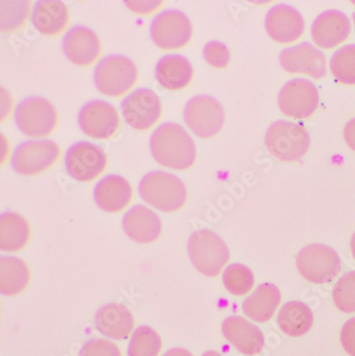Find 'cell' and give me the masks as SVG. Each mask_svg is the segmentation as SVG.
I'll return each instance as SVG.
<instances>
[{"label": "cell", "mask_w": 355, "mask_h": 356, "mask_svg": "<svg viewBox=\"0 0 355 356\" xmlns=\"http://www.w3.org/2000/svg\"><path fill=\"white\" fill-rule=\"evenodd\" d=\"M65 168L78 181H91L105 171L107 155L102 147L91 142L73 144L65 155Z\"/></svg>", "instance_id": "7c38bea8"}, {"label": "cell", "mask_w": 355, "mask_h": 356, "mask_svg": "<svg viewBox=\"0 0 355 356\" xmlns=\"http://www.w3.org/2000/svg\"><path fill=\"white\" fill-rule=\"evenodd\" d=\"M164 1H124V5L139 15H150L161 7Z\"/></svg>", "instance_id": "8d00e7d4"}, {"label": "cell", "mask_w": 355, "mask_h": 356, "mask_svg": "<svg viewBox=\"0 0 355 356\" xmlns=\"http://www.w3.org/2000/svg\"><path fill=\"white\" fill-rule=\"evenodd\" d=\"M267 33L278 43H292L302 37L306 23L300 12L287 5H278L267 13Z\"/></svg>", "instance_id": "e0dca14e"}, {"label": "cell", "mask_w": 355, "mask_h": 356, "mask_svg": "<svg viewBox=\"0 0 355 356\" xmlns=\"http://www.w3.org/2000/svg\"><path fill=\"white\" fill-rule=\"evenodd\" d=\"M269 153L281 161L292 163L308 153L310 136L303 126L288 121L272 124L265 136Z\"/></svg>", "instance_id": "277c9868"}, {"label": "cell", "mask_w": 355, "mask_h": 356, "mask_svg": "<svg viewBox=\"0 0 355 356\" xmlns=\"http://www.w3.org/2000/svg\"><path fill=\"white\" fill-rule=\"evenodd\" d=\"M59 156V145L53 140L26 141L13 152L11 165L21 175L35 176L49 169Z\"/></svg>", "instance_id": "30bf717a"}, {"label": "cell", "mask_w": 355, "mask_h": 356, "mask_svg": "<svg viewBox=\"0 0 355 356\" xmlns=\"http://www.w3.org/2000/svg\"><path fill=\"white\" fill-rule=\"evenodd\" d=\"M150 38L158 47L174 51L187 46L191 41L194 28L191 22L180 10H164L150 24Z\"/></svg>", "instance_id": "52a82bcc"}, {"label": "cell", "mask_w": 355, "mask_h": 356, "mask_svg": "<svg viewBox=\"0 0 355 356\" xmlns=\"http://www.w3.org/2000/svg\"><path fill=\"white\" fill-rule=\"evenodd\" d=\"M350 32L348 16L337 10L321 13L312 25L313 41L322 49H332L344 43Z\"/></svg>", "instance_id": "ac0fdd59"}, {"label": "cell", "mask_w": 355, "mask_h": 356, "mask_svg": "<svg viewBox=\"0 0 355 356\" xmlns=\"http://www.w3.org/2000/svg\"><path fill=\"white\" fill-rule=\"evenodd\" d=\"M98 331L107 337L123 341L134 331V319L132 312L118 303H110L98 309L95 316Z\"/></svg>", "instance_id": "7402d4cb"}, {"label": "cell", "mask_w": 355, "mask_h": 356, "mask_svg": "<svg viewBox=\"0 0 355 356\" xmlns=\"http://www.w3.org/2000/svg\"><path fill=\"white\" fill-rule=\"evenodd\" d=\"M188 253L192 265L210 277H216L230 259L226 242L210 229H200L190 236Z\"/></svg>", "instance_id": "5b68a950"}, {"label": "cell", "mask_w": 355, "mask_h": 356, "mask_svg": "<svg viewBox=\"0 0 355 356\" xmlns=\"http://www.w3.org/2000/svg\"><path fill=\"white\" fill-rule=\"evenodd\" d=\"M30 5V1H1V31L12 32L23 26Z\"/></svg>", "instance_id": "1f68e13d"}, {"label": "cell", "mask_w": 355, "mask_h": 356, "mask_svg": "<svg viewBox=\"0 0 355 356\" xmlns=\"http://www.w3.org/2000/svg\"><path fill=\"white\" fill-rule=\"evenodd\" d=\"M30 238V225L27 220L17 213L8 211L0 218V248L6 252H16L27 245Z\"/></svg>", "instance_id": "484cf974"}, {"label": "cell", "mask_w": 355, "mask_h": 356, "mask_svg": "<svg viewBox=\"0 0 355 356\" xmlns=\"http://www.w3.org/2000/svg\"><path fill=\"white\" fill-rule=\"evenodd\" d=\"M202 356H223L222 354L219 353L216 351H208L206 353L203 354Z\"/></svg>", "instance_id": "60d3db41"}, {"label": "cell", "mask_w": 355, "mask_h": 356, "mask_svg": "<svg viewBox=\"0 0 355 356\" xmlns=\"http://www.w3.org/2000/svg\"><path fill=\"white\" fill-rule=\"evenodd\" d=\"M162 341L159 334L148 325L138 327L132 334L128 345V356H158Z\"/></svg>", "instance_id": "f1b7e54d"}, {"label": "cell", "mask_w": 355, "mask_h": 356, "mask_svg": "<svg viewBox=\"0 0 355 356\" xmlns=\"http://www.w3.org/2000/svg\"><path fill=\"white\" fill-rule=\"evenodd\" d=\"M333 299L342 313H355V271L345 274L333 290Z\"/></svg>", "instance_id": "d6a6232c"}, {"label": "cell", "mask_w": 355, "mask_h": 356, "mask_svg": "<svg viewBox=\"0 0 355 356\" xmlns=\"http://www.w3.org/2000/svg\"><path fill=\"white\" fill-rule=\"evenodd\" d=\"M184 120L194 135L208 139L221 131L226 121V112L218 99L212 96L198 95L184 106Z\"/></svg>", "instance_id": "ba28073f"}, {"label": "cell", "mask_w": 355, "mask_h": 356, "mask_svg": "<svg viewBox=\"0 0 355 356\" xmlns=\"http://www.w3.org/2000/svg\"><path fill=\"white\" fill-rule=\"evenodd\" d=\"M93 78L100 93L118 97L127 93L137 83L138 69L132 60L125 56H108L98 62Z\"/></svg>", "instance_id": "3957f363"}, {"label": "cell", "mask_w": 355, "mask_h": 356, "mask_svg": "<svg viewBox=\"0 0 355 356\" xmlns=\"http://www.w3.org/2000/svg\"><path fill=\"white\" fill-rule=\"evenodd\" d=\"M31 22L42 35L55 37L69 25V10L59 0H40L32 10Z\"/></svg>", "instance_id": "603a6c76"}, {"label": "cell", "mask_w": 355, "mask_h": 356, "mask_svg": "<svg viewBox=\"0 0 355 356\" xmlns=\"http://www.w3.org/2000/svg\"><path fill=\"white\" fill-rule=\"evenodd\" d=\"M132 199V188L125 178L108 175L98 181L94 189V200L100 209L107 213L122 211Z\"/></svg>", "instance_id": "44dd1931"}, {"label": "cell", "mask_w": 355, "mask_h": 356, "mask_svg": "<svg viewBox=\"0 0 355 356\" xmlns=\"http://www.w3.org/2000/svg\"><path fill=\"white\" fill-rule=\"evenodd\" d=\"M224 337L246 355H256L265 346V336L256 325L238 316L226 318L222 325Z\"/></svg>", "instance_id": "ffe728a7"}, {"label": "cell", "mask_w": 355, "mask_h": 356, "mask_svg": "<svg viewBox=\"0 0 355 356\" xmlns=\"http://www.w3.org/2000/svg\"><path fill=\"white\" fill-rule=\"evenodd\" d=\"M64 55L77 67H90L102 51L100 38L86 26L77 25L66 32L62 41Z\"/></svg>", "instance_id": "2e32d148"}, {"label": "cell", "mask_w": 355, "mask_h": 356, "mask_svg": "<svg viewBox=\"0 0 355 356\" xmlns=\"http://www.w3.org/2000/svg\"><path fill=\"white\" fill-rule=\"evenodd\" d=\"M278 107L287 117L296 120L312 117L319 105V92L308 79L290 80L280 91Z\"/></svg>", "instance_id": "8fae6325"}, {"label": "cell", "mask_w": 355, "mask_h": 356, "mask_svg": "<svg viewBox=\"0 0 355 356\" xmlns=\"http://www.w3.org/2000/svg\"><path fill=\"white\" fill-rule=\"evenodd\" d=\"M164 356H194V354L182 348H175V349L168 350L164 354Z\"/></svg>", "instance_id": "f35d334b"}, {"label": "cell", "mask_w": 355, "mask_h": 356, "mask_svg": "<svg viewBox=\"0 0 355 356\" xmlns=\"http://www.w3.org/2000/svg\"><path fill=\"white\" fill-rule=\"evenodd\" d=\"M281 303V293L274 284H262L242 304V311L251 319L267 322L274 317Z\"/></svg>", "instance_id": "d4e9b609"}, {"label": "cell", "mask_w": 355, "mask_h": 356, "mask_svg": "<svg viewBox=\"0 0 355 356\" xmlns=\"http://www.w3.org/2000/svg\"><path fill=\"white\" fill-rule=\"evenodd\" d=\"M330 69L340 83L355 85V44L338 49L331 58Z\"/></svg>", "instance_id": "f546056e"}, {"label": "cell", "mask_w": 355, "mask_h": 356, "mask_svg": "<svg viewBox=\"0 0 355 356\" xmlns=\"http://www.w3.org/2000/svg\"><path fill=\"white\" fill-rule=\"evenodd\" d=\"M351 251H352V255L355 259V233L353 234L352 239H351Z\"/></svg>", "instance_id": "ab89813d"}, {"label": "cell", "mask_w": 355, "mask_h": 356, "mask_svg": "<svg viewBox=\"0 0 355 356\" xmlns=\"http://www.w3.org/2000/svg\"><path fill=\"white\" fill-rule=\"evenodd\" d=\"M344 137L349 147L355 152V118L350 120L345 126Z\"/></svg>", "instance_id": "74e56055"}, {"label": "cell", "mask_w": 355, "mask_h": 356, "mask_svg": "<svg viewBox=\"0 0 355 356\" xmlns=\"http://www.w3.org/2000/svg\"><path fill=\"white\" fill-rule=\"evenodd\" d=\"M280 63L288 73L306 74L315 79L326 75V56L310 43L285 48L280 54Z\"/></svg>", "instance_id": "9a60e30c"}, {"label": "cell", "mask_w": 355, "mask_h": 356, "mask_svg": "<svg viewBox=\"0 0 355 356\" xmlns=\"http://www.w3.org/2000/svg\"><path fill=\"white\" fill-rule=\"evenodd\" d=\"M254 275L246 266L234 264L228 266L223 273V283L232 295L242 297L252 290L254 286Z\"/></svg>", "instance_id": "4dcf8cb0"}, {"label": "cell", "mask_w": 355, "mask_h": 356, "mask_svg": "<svg viewBox=\"0 0 355 356\" xmlns=\"http://www.w3.org/2000/svg\"><path fill=\"white\" fill-rule=\"evenodd\" d=\"M15 122L24 135L31 138L46 137L57 126V110L47 99L30 96L19 102L16 107Z\"/></svg>", "instance_id": "8992f818"}, {"label": "cell", "mask_w": 355, "mask_h": 356, "mask_svg": "<svg viewBox=\"0 0 355 356\" xmlns=\"http://www.w3.org/2000/svg\"><path fill=\"white\" fill-rule=\"evenodd\" d=\"M30 270L27 264L17 257L1 258L0 261V291L5 296H17L27 288Z\"/></svg>", "instance_id": "83f0119b"}, {"label": "cell", "mask_w": 355, "mask_h": 356, "mask_svg": "<svg viewBox=\"0 0 355 356\" xmlns=\"http://www.w3.org/2000/svg\"><path fill=\"white\" fill-rule=\"evenodd\" d=\"M124 232L132 241L148 245L159 238L162 224L153 210L137 205L128 210L122 220Z\"/></svg>", "instance_id": "d6986e66"}, {"label": "cell", "mask_w": 355, "mask_h": 356, "mask_svg": "<svg viewBox=\"0 0 355 356\" xmlns=\"http://www.w3.org/2000/svg\"><path fill=\"white\" fill-rule=\"evenodd\" d=\"M79 356H122L121 350L107 339H92L81 348Z\"/></svg>", "instance_id": "e575fe53"}, {"label": "cell", "mask_w": 355, "mask_h": 356, "mask_svg": "<svg viewBox=\"0 0 355 356\" xmlns=\"http://www.w3.org/2000/svg\"><path fill=\"white\" fill-rule=\"evenodd\" d=\"M150 147L156 161L168 169L182 171L189 169L196 163V144L180 124L160 125L152 134Z\"/></svg>", "instance_id": "6da1fadb"}, {"label": "cell", "mask_w": 355, "mask_h": 356, "mask_svg": "<svg viewBox=\"0 0 355 356\" xmlns=\"http://www.w3.org/2000/svg\"><path fill=\"white\" fill-rule=\"evenodd\" d=\"M312 309L302 302L292 301L285 304L278 316L281 331L292 337L306 335L313 327Z\"/></svg>", "instance_id": "4316f807"}, {"label": "cell", "mask_w": 355, "mask_h": 356, "mask_svg": "<svg viewBox=\"0 0 355 356\" xmlns=\"http://www.w3.org/2000/svg\"><path fill=\"white\" fill-rule=\"evenodd\" d=\"M203 57L216 69H226L230 62V53L228 46L220 41H210L203 48Z\"/></svg>", "instance_id": "836d02e7"}, {"label": "cell", "mask_w": 355, "mask_h": 356, "mask_svg": "<svg viewBox=\"0 0 355 356\" xmlns=\"http://www.w3.org/2000/svg\"><path fill=\"white\" fill-rule=\"evenodd\" d=\"M340 341L345 351L351 356H355V318L346 322L340 334Z\"/></svg>", "instance_id": "d590c367"}, {"label": "cell", "mask_w": 355, "mask_h": 356, "mask_svg": "<svg viewBox=\"0 0 355 356\" xmlns=\"http://www.w3.org/2000/svg\"><path fill=\"white\" fill-rule=\"evenodd\" d=\"M158 83L168 91H180L187 88L194 78V67L182 55L164 56L155 69Z\"/></svg>", "instance_id": "cb8c5ba5"}, {"label": "cell", "mask_w": 355, "mask_h": 356, "mask_svg": "<svg viewBox=\"0 0 355 356\" xmlns=\"http://www.w3.org/2000/svg\"><path fill=\"white\" fill-rule=\"evenodd\" d=\"M78 124L86 135L94 139L113 137L120 127V117L113 105L100 99L84 104L78 113Z\"/></svg>", "instance_id": "5bb4252c"}, {"label": "cell", "mask_w": 355, "mask_h": 356, "mask_svg": "<svg viewBox=\"0 0 355 356\" xmlns=\"http://www.w3.org/2000/svg\"><path fill=\"white\" fill-rule=\"evenodd\" d=\"M126 123L136 131H148L161 115L159 97L150 89H137L128 94L121 103Z\"/></svg>", "instance_id": "4fadbf2b"}, {"label": "cell", "mask_w": 355, "mask_h": 356, "mask_svg": "<svg viewBox=\"0 0 355 356\" xmlns=\"http://www.w3.org/2000/svg\"><path fill=\"white\" fill-rule=\"evenodd\" d=\"M353 22H354V26H355V13L352 15Z\"/></svg>", "instance_id": "b9f144b4"}, {"label": "cell", "mask_w": 355, "mask_h": 356, "mask_svg": "<svg viewBox=\"0 0 355 356\" xmlns=\"http://www.w3.org/2000/svg\"><path fill=\"white\" fill-rule=\"evenodd\" d=\"M143 201L164 213L180 209L187 200V189L178 176L164 171L146 174L139 184Z\"/></svg>", "instance_id": "7a4b0ae2"}, {"label": "cell", "mask_w": 355, "mask_h": 356, "mask_svg": "<svg viewBox=\"0 0 355 356\" xmlns=\"http://www.w3.org/2000/svg\"><path fill=\"white\" fill-rule=\"evenodd\" d=\"M296 263L301 275L315 284L330 283L342 268L337 252L324 245L303 248L297 256Z\"/></svg>", "instance_id": "9c48e42d"}]
</instances>
